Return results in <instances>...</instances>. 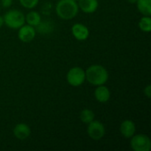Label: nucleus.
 I'll use <instances>...</instances> for the list:
<instances>
[{"mask_svg": "<svg viewBox=\"0 0 151 151\" xmlns=\"http://www.w3.org/2000/svg\"><path fill=\"white\" fill-rule=\"evenodd\" d=\"M87 134L90 139L94 141H100L105 134V127L101 121L94 119L88 124Z\"/></svg>", "mask_w": 151, "mask_h": 151, "instance_id": "6", "label": "nucleus"}, {"mask_svg": "<svg viewBox=\"0 0 151 151\" xmlns=\"http://www.w3.org/2000/svg\"><path fill=\"white\" fill-rule=\"evenodd\" d=\"M86 81L93 86L104 85L109 79V73L107 69L102 65H91L85 71Z\"/></svg>", "mask_w": 151, "mask_h": 151, "instance_id": "1", "label": "nucleus"}, {"mask_svg": "<svg viewBox=\"0 0 151 151\" xmlns=\"http://www.w3.org/2000/svg\"><path fill=\"white\" fill-rule=\"evenodd\" d=\"M139 27L142 32L150 33L151 31V18L150 16H143L139 20Z\"/></svg>", "mask_w": 151, "mask_h": 151, "instance_id": "16", "label": "nucleus"}, {"mask_svg": "<svg viewBox=\"0 0 151 151\" xmlns=\"http://www.w3.org/2000/svg\"><path fill=\"white\" fill-rule=\"evenodd\" d=\"M74 1H76V2H78V1H79V0H74Z\"/></svg>", "mask_w": 151, "mask_h": 151, "instance_id": "22", "label": "nucleus"}, {"mask_svg": "<svg viewBox=\"0 0 151 151\" xmlns=\"http://www.w3.org/2000/svg\"><path fill=\"white\" fill-rule=\"evenodd\" d=\"M12 4V0H0V5L4 8H9Z\"/></svg>", "mask_w": 151, "mask_h": 151, "instance_id": "18", "label": "nucleus"}, {"mask_svg": "<svg viewBox=\"0 0 151 151\" xmlns=\"http://www.w3.org/2000/svg\"><path fill=\"white\" fill-rule=\"evenodd\" d=\"M56 13L58 18L70 20L75 18L79 13L78 3L74 0H59L56 4Z\"/></svg>", "mask_w": 151, "mask_h": 151, "instance_id": "2", "label": "nucleus"}, {"mask_svg": "<svg viewBox=\"0 0 151 151\" xmlns=\"http://www.w3.org/2000/svg\"><path fill=\"white\" fill-rule=\"evenodd\" d=\"M25 21L27 24L35 27L42 21L41 14L36 11H30L27 15H25Z\"/></svg>", "mask_w": 151, "mask_h": 151, "instance_id": "13", "label": "nucleus"}, {"mask_svg": "<svg viewBox=\"0 0 151 151\" xmlns=\"http://www.w3.org/2000/svg\"><path fill=\"white\" fill-rule=\"evenodd\" d=\"M20 4L26 9H34L39 3V0H19Z\"/></svg>", "mask_w": 151, "mask_h": 151, "instance_id": "17", "label": "nucleus"}, {"mask_svg": "<svg viewBox=\"0 0 151 151\" xmlns=\"http://www.w3.org/2000/svg\"><path fill=\"white\" fill-rule=\"evenodd\" d=\"M72 35L78 41H86L89 36V29L81 23H75L72 27Z\"/></svg>", "mask_w": 151, "mask_h": 151, "instance_id": "8", "label": "nucleus"}, {"mask_svg": "<svg viewBox=\"0 0 151 151\" xmlns=\"http://www.w3.org/2000/svg\"><path fill=\"white\" fill-rule=\"evenodd\" d=\"M78 6L79 9L84 13L90 14L94 13L97 10L99 3L98 0H79Z\"/></svg>", "mask_w": 151, "mask_h": 151, "instance_id": "12", "label": "nucleus"}, {"mask_svg": "<svg viewBox=\"0 0 151 151\" xmlns=\"http://www.w3.org/2000/svg\"><path fill=\"white\" fill-rule=\"evenodd\" d=\"M127 2L130 3V4H136L137 0H127Z\"/></svg>", "mask_w": 151, "mask_h": 151, "instance_id": "21", "label": "nucleus"}, {"mask_svg": "<svg viewBox=\"0 0 151 151\" xmlns=\"http://www.w3.org/2000/svg\"><path fill=\"white\" fill-rule=\"evenodd\" d=\"M3 25H4V18H3V16L0 15V27H2Z\"/></svg>", "mask_w": 151, "mask_h": 151, "instance_id": "20", "label": "nucleus"}, {"mask_svg": "<svg viewBox=\"0 0 151 151\" xmlns=\"http://www.w3.org/2000/svg\"><path fill=\"white\" fill-rule=\"evenodd\" d=\"M80 119L84 124H88L95 119V112L90 109H83L80 113Z\"/></svg>", "mask_w": 151, "mask_h": 151, "instance_id": "15", "label": "nucleus"}, {"mask_svg": "<svg viewBox=\"0 0 151 151\" xmlns=\"http://www.w3.org/2000/svg\"><path fill=\"white\" fill-rule=\"evenodd\" d=\"M119 131L123 137H125L126 139H130L133 135L135 134L136 126L133 120L126 119L122 121V123L120 124Z\"/></svg>", "mask_w": 151, "mask_h": 151, "instance_id": "9", "label": "nucleus"}, {"mask_svg": "<svg viewBox=\"0 0 151 151\" xmlns=\"http://www.w3.org/2000/svg\"><path fill=\"white\" fill-rule=\"evenodd\" d=\"M0 9H1V5H0Z\"/></svg>", "mask_w": 151, "mask_h": 151, "instance_id": "23", "label": "nucleus"}, {"mask_svg": "<svg viewBox=\"0 0 151 151\" xmlns=\"http://www.w3.org/2000/svg\"><path fill=\"white\" fill-rule=\"evenodd\" d=\"M130 145L134 151H150L151 149V141L147 134H138L133 135L131 138Z\"/></svg>", "mask_w": 151, "mask_h": 151, "instance_id": "5", "label": "nucleus"}, {"mask_svg": "<svg viewBox=\"0 0 151 151\" xmlns=\"http://www.w3.org/2000/svg\"><path fill=\"white\" fill-rule=\"evenodd\" d=\"M31 134V129L26 123H19L13 128V135L20 141L27 140Z\"/></svg>", "mask_w": 151, "mask_h": 151, "instance_id": "10", "label": "nucleus"}, {"mask_svg": "<svg viewBox=\"0 0 151 151\" xmlns=\"http://www.w3.org/2000/svg\"><path fill=\"white\" fill-rule=\"evenodd\" d=\"M144 95L148 97V98H150L151 95V85H147L146 88H144Z\"/></svg>", "mask_w": 151, "mask_h": 151, "instance_id": "19", "label": "nucleus"}, {"mask_svg": "<svg viewBox=\"0 0 151 151\" xmlns=\"http://www.w3.org/2000/svg\"><path fill=\"white\" fill-rule=\"evenodd\" d=\"M35 35H36L35 28L28 24H24L18 30V38L22 42L27 43L32 42L35 39Z\"/></svg>", "mask_w": 151, "mask_h": 151, "instance_id": "7", "label": "nucleus"}, {"mask_svg": "<svg viewBox=\"0 0 151 151\" xmlns=\"http://www.w3.org/2000/svg\"><path fill=\"white\" fill-rule=\"evenodd\" d=\"M94 96L97 102L101 104H105L111 98V91L104 84L99 85V86H96L95 92H94Z\"/></svg>", "mask_w": 151, "mask_h": 151, "instance_id": "11", "label": "nucleus"}, {"mask_svg": "<svg viewBox=\"0 0 151 151\" xmlns=\"http://www.w3.org/2000/svg\"><path fill=\"white\" fill-rule=\"evenodd\" d=\"M4 18V25L8 27L11 29H19L21 26H23L25 21V15L22 12L16 9L9 10L3 16Z\"/></svg>", "mask_w": 151, "mask_h": 151, "instance_id": "3", "label": "nucleus"}, {"mask_svg": "<svg viewBox=\"0 0 151 151\" xmlns=\"http://www.w3.org/2000/svg\"><path fill=\"white\" fill-rule=\"evenodd\" d=\"M86 81L85 71L80 66L72 67L66 73V81L72 87H80Z\"/></svg>", "mask_w": 151, "mask_h": 151, "instance_id": "4", "label": "nucleus"}, {"mask_svg": "<svg viewBox=\"0 0 151 151\" xmlns=\"http://www.w3.org/2000/svg\"><path fill=\"white\" fill-rule=\"evenodd\" d=\"M138 11L143 16L151 15V0H137L136 2Z\"/></svg>", "mask_w": 151, "mask_h": 151, "instance_id": "14", "label": "nucleus"}]
</instances>
